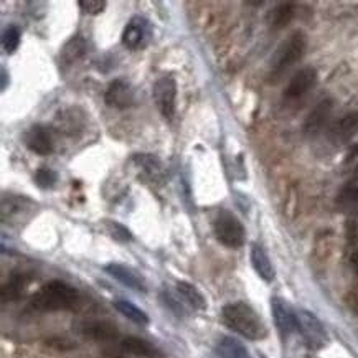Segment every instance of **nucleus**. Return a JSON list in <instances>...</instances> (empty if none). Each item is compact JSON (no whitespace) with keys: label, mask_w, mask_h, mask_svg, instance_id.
<instances>
[{"label":"nucleus","mask_w":358,"mask_h":358,"mask_svg":"<svg viewBox=\"0 0 358 358\" xmlns=\"http://www.w3.org/2000/svg\"><path fill=\"white\" fill-rule=\"evenodd\" d=\"M222 319L228 329L248 341H263L268 337V327L259 314L246 302H231L222 310Z\"/></svg>","instance_id":"1"},{"label":"nucleus","mask_w":358,"mask_h":358,"mask_svg":"<svg viewBox=\"0 0 358 358\" xmlns=\"http://www.w3.org/2000/svg\"><path fill=\"white\" fill-rule=\"evenodd\" d=\"M80 302V292L63 281H50L31 297V307L36 310H70Z\"/></svg>","instance_id":"2"},{"label":"nucleus","mask_w":358,"mask_h":358,"mask_svg":"<svg viewBox=\"0 0 358 358\" xmlns=\"http://www.w3.org/2000/svg\"><path fill=\"white\" fill-rule=\"evenodd\" d=\"M307 48V38L302 31H294L279 45L273 58H271V76L274 80L281 78L284 73L296 65L304 57Z\"/></svg>","instance_id":"3"},{"label":"nucleus","mask_w":358,"mask_h":358,"mask_svg":"<svg viewBox=\"0 0 358 358\" xmlns=\"http://www.w3.org/2000/svg\"><path fill=\"white\" fill-rule=\"evenodd\" d=\"M213 233L215 238L222 243L223 246L231 248H241L246 241V229L243 223L238 220L235 215L228 210H220L217 217L213 220Z\"/></svg>","instance_id":"4"},{"label":"nucleus","mask_w":358,"mask_h":358,"mask_svg":"<svg viewBox=\"0 0 358 358\" xmlns=\"http://www.w3.org/2000/svg\"><path fill=\"white\" fill-rule=\"evenodd\" d=\"M297 317V330H299L306 345L312 350H322L329 343V334L324 324L315 317L314 314L306 309L296 312Z\"/></svg>","instance_id":"5"},{"label":"nucleus","mask_w":358,"mask_h":358,"mask_svg":"<svg viewBox=\"0 0 358 358\" xmlns=\"http://www.w3.org/2000/svg\"><path fill=\"white\" fill-rule=\"evenodd\" d=\"M152 98L159 113L165 119H171L176 114V101H177V81L172 76H162L154 83Z\"/></svg>","instance_id":"6"},{"label":"nucleus","mask_w":358,"mask_h":358,"mask_svg":"<svg viewBox=\"0 0 358 358\" xmlns=\"http://www.w3.org/2000/svg\"><path fill=\"white\" fill-rule=\"evenodd\" d=\"M150 24L149 20L141 15H136L131 18V22L124 27L122 30V45L127 50H139L145 47L147 41L150 38Z\"/></svg>","instance_id":"7"},{"label":"nucleus","mask_w":358,"mask_h":358,"mask_svg":"<svg viewBox=\"0 0 358 358\" xmlns=\"http://www.w3.org/2000/svg\"><path fill=\"white\" fill-rule=\"evenodd\" d=\"M315 85H317V70L312 66L302 68L291 78L286 91H284V98L287 101L304 98Z\"/></svg>","instance_id":"8"},{"label":"nucleus","mask_w":358,"mask_h":358,"mask_svg":"<svg viewBox=\"0 0 358 358\" xmlns=\"http://www.w3.org/2000/svg\"><path fill=\"white\" fill-rule=\"evenodd\" d=\"M271 310H273L274 324H276L279 334L282 337H287V335H291L297 329L296 312L281 297H273L271 299Z\"/></svg>","instance_id":"9"},{"label":"nucleus","mask_w":358,"mask_h":358,"mask_svg":"<svg viewBox=\"0 0 358 358\" xmlns=\"http://www.w3.org/2000/svg\"><path fill=\"white\" fill-rule=\"evenodd\" d=\"M24 142L27 149L36 155H50L53 152V139L50 134L48 127L41 124H34L29 131L25 132Z\"/></svg>","instance_id":"10"},{"label":"nucleus","mask_w":358,"mask_h":358,"mask_svg":"<svg viewBox=\"0 0 358 358\" xmlns=\"http://www.w3.org/2000/svg\"><path fill=\"white\" fill-rule=\"evenodd\" d=\"M104 101L109 108L114 109H127L134 104V91L129 86V83L124 80H114L109 83Z\"/></svg>","instance_id":"11"},{"label":"nucleus","mask_w":358,"mask_h":358,"mask_svg":"<svg viewBox=\"0 0 358 358\" xmlns=\"http://www.w3.org/2000/svg\"><path fill=\"white\" fill-rule=\"evenodd\" d=\"M334 103L332 99H322L307 116L304 122V134L307 137H315L320 131L327 126L330 114H332Z\"/></svg>","instance_id":"12"},{"label":"nucleus","mask_w":358,"mask_h":358,"mask_svg":"<svg viewBox=\"0 0 358 358\" xmlns=\"http://www.w3.org/2000/svg\"><path fill=\"white\" fill-rule=\"evenodd\" d=\"M104 271H106L109 276L116 279V281L124 284L126 287L132 289V291H137V292L147 291L144 279H142L134 269L127 268V266L119 264V263H109L104 266Z\"/></svg>","instance_id":"13"},{"label":"nucleus","mask_w":358,"mask_h":358,"mask_svg":"<svg viewBox=\"0 0 358 358\" xmlns=\"http://www.w3.org/2000/svg\"><path fill=\"white\" fill-rule=\"evenodd\" d=\"M78 332L93 341H116L119 337L116 325L106 320H85L78 324Z\"/></svg>","instance_id":"14"},{"label":"nucleus","mask_w":358,"mask_h":358,"mask_svg":"<svg viewBox=\"0 0 358 358\" xmlns=\"http://www.w3.org/2000/svg\"><path fill=\"white\" fill-rule=\"evenodd\" d=\"M358 134V113H348L330 127V139L343 145Z\"/></svg>","instance_id":"15"},{"label":"nucleus","mask_w":358,"mask_h":358,"mask_svg":"<svg viewBox=\"0 0 358 358\" xmlns=\"http://www.w3.org/2000/svg\"><path fill=\"white\" fill-rule=\"evenodd\" d=\"M251 264H252V269L256 271V274H258L264 282L274 281V278H276L274 266L271 263L268 252L264 251V248L256 245V243L251 246Z\"/></svg>","instance_id":"16"},{"label":"nucleus","mask_w":358,"mask_h":358,"mask_svg":"<svg viewBox=\"0 0 358 358\" xmlns=\"http://www.w3.org/2000/svg\"><path fill=\"white\" fill-rule=\"evenodd\" d=\"M121 348L124 352L131 353V355L142 357V358H162V353L150 342L144 341L139 337H126L122 338Z\"/></svg>","instance_id":"17"},{"label":"nucleus","mask_w":358,"mask_h":358,"mask_svg":"<svg viewBox=\"0 0 358 358\" xmlns=\"http://www.w3.org/2000/svg\"><path fill=\"white\" fill-rule=\"evenodd\" d=\"M335 205H337L338 212L345 215H357L358 213V183L348 182L347 185L338 192Z\"/></svg>","instance_id":"18"},{"label":"nucleus","mask_w":358,"mask_h":358,"mask_svg":"<svg viewBox=\"0 0 358 358\" xmlns=\"http://www.w3.org/2000/svg\"><path fill=\"white\" fill-rule=\"evenodd\" d=\"M294 13H296V6L292 2H282L278 3L273 10L269 12L268 22L273 29L281 30L284 27L289 25V22L294 18Z\"/></svg>","instance_id":"19"},{"label":"nucleus","mask_w":358,"mask_h":358,"mask_svg":"<svg viewBox=\"0 0 358 358\" xmlns=\"http://www.w3.org/2000/svg\"><path fill=\"white\" fill-rule=\"evenodd\" d=\"M114 307H116V310L119 314H122L124 317L129 319L131 322H134L137 325H147L150 322L149 320V315L145 314L144 310L139 309L136 304H132V302L126 301V299H116L113 302Z\"/></svg>","instance_id":"20"},{"label":"nucleus","mask_w":358,"mask_h":358,"mask_svg":"<svg viewBox=\"0 0 358 358\" xmlns=\"http://www.w3.org/2000/svg\"><path fill=\"white\" fill-rule=\"evenodd\" d=\"M217 353L220 358H250L246 347L233 337H222L217 345Z\"/></svg>","instance_id":"21"},{"label":"nucleus","mask_w":358,"mask_h":358,"mask_svg":"<svg viewBox=\"0 0 358 358\" xmlns=\"http://www.w3.org/2000/svg\"><path fill=\"white\" fill-rule=\"evenodd\" d=\"M86 50H88V43L83 38L81 35L73 36L70 41H66V45L62 50V59L63 63H75L78 59L85 57Z\"/></svg>","instance_id":"22"},{"label":"nucleus","mask_w":358,"mask_h":358,"mask_svg":"<svg viewBox=\"0 0 358 358\" xmlns=\"http://www.w3.org/2000/svg\"><path fill=\"white\" fill-rule=\"evenodd\" d=\"M177 291L180 296L185 299L188 304H190L196 310H205L206 309V299L203 297L199 289H196L194 284L187 281H178L177 282Z\"/></svg>","instance_id":"23"},{"label":"nucleus","mask_w":358,"mask_h":358,"mask_svg":"<svg viewBox=\"0 0 358 358\" xmlns=\"http://www.w3.org/2000/svg\"><path fill=\"white\" fill-rule=\"evenodd\" d=\"M27 287V278L24 274H12L10 279L2 286V301H15L22 296Z\"/></svg>","instance_id":"24"},{"label":"nucleus","mask_w":358,"mask_h":358,"mask_svg":"<svg viewBox=\"0 0 358 358\" xmlns=\"http://www.w3.org/2000/svg\"><path fill=\"white\" fill-rule=\"evenodd\" d=\"M132 160L142 167V171H144L147 176L150 177H159L160 173H162V165H160V160L157 157H154V155L150 154H136Z\"/></svg>","instance_id":"25"},{"label":"nucleus","mask_w":358,"mask_h":358,"mask_svg":"<svg viewBox=\"0 0 358 358\" xmlns=\"http://www.w3.org/2000/svg\"><path fill=\"white\" fill-rule=\"evenodd\" d=\"M20 38H22V31L18 27L10 25L8 29H6L2 35V47L6 50V53L12 55L20 45Z\"/></svg>","instance_id":"26"},{"label":"nucleus","mask_w":358,"mask_h":358,"mask_svg":"<svg viewBox=\"0 0 358 358\" xmlns=\"http://www.w3.org/2000/svg\"><path fill=\"white\" fill-rule=\"evenodd\" d=\"M104 224H106V229H108L109 235H111V238H114L116 241L127 243V241L132 240L131 229L124 227V224L117 223V222H113V220H108V222Z\"/></svg>","instance_id":"27"},{"label":"nucleus","mask_w":358,"mask_h":358,"mask_svg":"<svg viewBox=\"0 0 358 358\" xmlns=\"http://www.w3.org/2000/svg\"><path fill=\"white\" fill-rule=\"evenodd\" d=\"M58 180L57 172L52 171V169H40L35 173V183L43 190H48V188L55 187V183Z\"/></svg>","instance_id":"28"},{"label":"nucleus","mask_w":358,"mask_h":358,"mask_svg":"<svg viewBox=\"0 0 358 358\" xmlns=\"http://www.w3.org/2000/svg\"><path fill=\"white\" fill-rule=\"evenodd\" d=\"M78 6L81 7V10L88 15H99L101 12H104L108 2L106 0H80Z\"/></svg>","instance_id":"29"},{"label":"nucleus","mask_w":358,"mask_h":358,"mask_svg":"<svg viewBox=\"0 0 358 358\" xmlns=\"http://www.w3.org/2000/svg\"><path fill=\"white\" fill-rule=\"evenodd\" d=\"M160 299H162L165 307H169V309H171L173 314L177 315V317H183V315L187 314L185 309H183V306L176 299V297L172 296V294L162 292V294H160Z\"/></svg>","instance_id":"30"},{"label":"nucleus","mask_w":358,"mask_h":358,"mask_svg":"<svg viewBox=\"0 0 358 358\" xmlns=\"http://www.w3.org/2000/svg\"><path fill=\"white\" fill-rule=\"evenodd\" d=\"M347 304H348V307H350V309L355 312V314H358V294H355V292H350L347 296Z\"/></svg>","instance_id":"31"},{"label":"nucleus","mask_w":358,"mask_h":358,"mask_svg":"<svg viewBox=\"0 0 358 358\" xmlns=\"http://www.w3.org/2000/svg\"><path fill=\"white\" fill-rule=\"evenodd\" d=\"M7 70H6V68H2V85H0V86H2V91L3 90H7Z\"/></svg>","instance_id":"32"},{"label":"nucleus","mask_w":358,"mask_h":358,"mask_svg":"<svg viewBox=\"0 0 358 358\" xmlns=\"http://www.w3.org/2000/svg\"><path fill=\"white\" fill-rule=\"evenodd\" d=\"M352 261H353V266H355V268L358 269V252H355V255H353Z\"/></svg>","instance_id":"33"}]
</instances>
